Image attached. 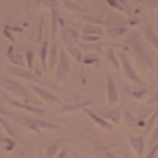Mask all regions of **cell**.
<instances>
[{
    "mask_svg": "<svg viewBox=\"0 0 158 158\" xmlns=\"http://www.w3.org/2000/svg\"><path fill=\"white\" fill-rule=\"evenodd\" d=\"M128 48L132 49V56H135V63L138 65L140 71H152L154 69V59H152L150 52L144 48V44L140 42V36L135 32L128 34V40H127Z\"/></svg>",
    "mask_w": 158,
    "mask_h": 158,
    "instance_id": "1",
    "label": "cell"
},
{
    "mask_svg": "<svg viewBox=\"0 0 158 158\" xmlns=\"http://www.w3.org/2000/svg\"><path fill=\"white\" fill-rule=\"evenodd\" d=\"M18 121L22 123L26 128L34 132H40V131H59L61 127H57L56 123H49V121H44V118H36V117H18Z\"/></svg>",
    "mask_w": 158,
    "mask_h": 158,
    "instance_id": "2",
    "label": "cell"
},
{
    "mask_svg": "<svg viewBox=\"0 0 158 158\" xmlns=\"http://www.w3.org/2000/svg\"><path fill=\"white\" fill-rule=\"evenodd\" d=\"M69 69H71V63H69V53L65 52V49L59 48V63L56 67V73H53V81L56 83H61L63 79L67 77Z\"/></svg>",
    "mask_w": 158,
    "mask_h": 158,
    "instance_id": "3",
    "label": "cell"
},
{
    "mask_svg": "<svg viewBox=\"0 0 158 158\" xmlns=\"http://www.w3.org/2000/svg\"><path fill=\"white\" fill-rule=\"evenodd\" d=\"M0 87L8 93H14V95L22 97V99H30V89L24 87L22 83L14 81V79H6V77H0Z\"/></svg>",
    "mask_w": 158,
    "mask_h": 158,
    "instance_id": "4",
    "label": "cell"
},
{
    "mask_svg": "<svg viewBox=\"0 0 158 158\" xmlns=\"http://www.w3.org/2000/svg\"><path fill=\"white\" fill-rule=\"evenodd\" d=\"M118 59H121V69H123V73H125V77L132 83V85H142L140 77H138V75H136V71L132 69V63L128 61V57H127V53H125V52L118 53Z\"/></svg>",
    "mask_w": 158,
    "mask_h": 158,
    "instance_id": "5",
    "label": "cell"
},
{
    "mask_svg": "<svg viewBox=\"0 0 158 158\" xmlns=\"http://www.w3.org/2000/svg\"><path fill=\"white\" fill-rule=\"evenodd\" d=\"M105 89H107V105H109V107L117 105V101H118V89H117L115 77H111V75L107 77V81H105Z\"/></svg>",
    "mask_w": 158,
    "mask_h": 158,
    "instance_id": "6",
    "label": "cell"
},
{
    "mask_svg": "<svg viewBox=\"0 0 158 158\" xmlns=\"http://www.w3.org/2000/svg\"><path fill=\"white\" fill-rule=\"evenodd\" d=\"M6 101H8L12 107H16V109H24V111L32 113V115H36V117H42L44 113H46L44 109H40V107H34V105H30V103H24V101H16V99H12L10 95H6Z\"/></svg>",
    "mask_w": 158,
    "mask_h": 158,
    "instance_id": "7",
    "label": "cell"
},
{
    "mask_svg": "<svg viewBox=\"0 0 158 158\" xmlns=\"http://www.w3.org/2000/svg\"><path fill=\"white\" fill-rule=\"evenodd\" d=\"M128 142L136 158H144V138L140 135H128Z\"/></svg>",
    "mask_w": 158,
    "mask_h": 158,
    "instance_id": "8",
    "label": "cell"
},
{
    "mask_svg": "<svg viewBox=\"0 0 158 158\" xmlns=\"http://www.w3.org/2000/svg\"><path fill=\"white\" fill-rule=\"evenodd\" d=\"M30 89H32V91L36 93V95L42 99V101H46V103H53V105H57V103H59V97H56L53 93H49L46 87H42V85H32Z\"/></svg>",
    "mask_w": 158,
    "mask_h": 158,
    "instance_id": "9",
    "label": "cell"
},
{
    "mask_svg": "<svg viewBox=\"0 0 158 158\" xmlns=\"http://www.w3.org/2000/svg\"><path fill=\"white\" fill-rule=\"evenodd\" d=\"M61 44H63V49L71 56L73 59H77L79 63H83V53H81V48H77V44L75 42H69V40H61Z\"/></svg>",
    "mask_w": 158,
    "mask_h": 158,
    "instance_id": "10",
    "label": "cell"
},
{
    "mask_svg": "<svg viewBox=\"0 0 158 158\" xmlns=\"http://www.w3.org/2000/svg\"><path fill=\"white\" fill-rule=\"evenodd\" d=\"M125 93L128 97L140 101V99H144V95H148V89L144 85H125Z\"/></svg>",
    "mask_w": 158,
    "mask_h": 158,
    "instance_id": "11",
    "label": "cell"
},
{
    "mask_svg": "<svg viewBox=\"0 0 158 158\" xmlns=\"http://www.w3.org/2000/svg\"><path fill=\"white\" fill-rule=\"evenodd\" d=\"M91 154L95 156V158H117L115 154H113L111 148H109L107 144H103V142H97V144H93Z\"/></svg>",
    "mask_w": 158,
    "mask_h": 158,
    "instance_id": "12",
    "label": "cell"
},
{
    "mask_svg": "<svg viewBox=\"0 0 158 158\" xmlns=\"http://www.w3.org/2000/svg\"><path fill=\"white\" fill-rule=\"evenodd\" d=\"M8 71L12 73L14 77H22V79H30V81H34L38 85V75L36 73H32L30 69H24V67H14V65H10L8 67Z\"/></svg>",
    "mask_w": 158,
    "mask_h": 158,
    "instance_id": "13",
    "label": "cell"
},
{
    "mask_svg": "<svg viewBox=\"0 0 158 158\" xmlns=\"http://www.w3.org/2000/svg\"><path fill=\"white\" fill-rule=\"evenodd\" d=\"M61 6H63V8H67V10H71V12H79V14H83V16H91V12H89V8L85 6V4H81V2H71V0H61Z\"/></svg>",
    "mask_w": 158,
    "mask_h": 158,
    "instance_id": "14",
    "label": "cell"
},
{
    "mask_svg": "<svg viewBox=\"0 0 158 158\" xmlns=\"http://www.w3.org/2000/svg\"><path fill=\"white\" fill-rule=\"evenodd\" d=\"M6 56L10 59V63H14V67H22V65H26V57H24V53H20L14 49V46H10L6 49Z\"/></svg>",
    "mask_w": 158,
    "mask_h": 158,
    "instance_id": "15",
    "label": "cell"
},
{
    "mask_svg": "<svg viewBox=\"0 0 158 158\" xmlns=\"http://www.w3.org/2000/svg\"><path fill=\"white\" fill-rule=\"evenodd\" d=\"M85 115H87L89 118H91V121L95 123L97 127L105 128V131H111V128H113V123H109L107 118H103L101 115H95V113H93V111H89V109H85Z\"/></svg>",
    "mask_w": 158,
    "mask_h": 158,
    "instance_id": "16",
    "label": "cell"
},
{
    "mask_svg": "<svg viewBox=\"0 0 158 158\" xmlns=\"http://www.w3.org/2000/svg\"><path fill=\"white\" fill-rule=\"evenodd\" d=\"M48 57H49V38H46L40 46V61H42V71H48Z\"/></svg>",
    "mask_w": 158,
    "mask_h": 158,
    "instance_id": "17",
    "label": "cell"
},
{
    "mask_svg": "<svg viewBox=\"0 0 158 158\" xmlns=\"http://www.w3.org/2000/svg\"><path fill=\"white\" fill-rule=\"evenodd\" d=\"M127 26H123V24H115V26H111V28H107L105 30V34L111 40H118V38H123V36H127Z\"/></svg>",
    "mask_w": 158,
    "mask_h": 158,
    "instance_id": "18",
    "label": "cell"
},
{
    "mask_svg": "<svg viewBox=\"0 0 158 158\" xmlns=\"http://www.w3.org/2000/svg\"><path fill=\"white\" fill-rule=\"evenodd\" d=\"M103 118H107V121L109 123H113V125H118V123H121L123 121V113L121 111H118V109H105V111H103Z\"/></svg>",
    "mask_w": 158,
    "mask_h": 158,
    "instance_id": "19",
    "label": "cell"
},
{
    "mask_svg": "<svg viewBox=\"0 0 158 158\" xmlns=\"http://www.w3.org/2000/svg\"><path fill=\"white\" fill-rule=\"evenodd\" d=\"M142 30H144V38H146L148 42H150L152 46H154V48L158 49V36H156L154 28H152V26H150L148 22H144V24H142Z\"/></svg>",
    "mask_w": 158,
    "mask_h": 158,
    "instance_id": "20",
    "label": "cell"
},
{
    "mask_svg": "<svg viewBox=\"0 0 158 158\" xmlns=\"http://www.w3.org/2000/svg\"><path fill=\"white\" fill-rule=\"evenodd\" d=\"M89 105H91V101H81V103H69V105H61V109L59 111L61 113H73V111H79V109H89Z\"/></svg>",
    "mask_w": 158,
    "mask_h": 158,
    "instance_id": "21",
    "label": "cell"
},
{
    "mask_svg": "<svg viewBox=\"0 0 158 158\" xmlns=\"http://www.w3.org/2000/svg\"><path fill=\"white\" fill-rule=\"evenodd\" d=\"M61 40H69V42H79V32L75 28H65L61 30Z\"/></svg>",
    "mask_w": 158,
    "mask_h": 158,
    "instance_id": "22",
    "label": "cell"
},
{
    "mask_svg": "<svg viewBox=\"0 0 158 158\" xmlns=\"http://www.w3.org/2000/svg\"><path fill=\"white\" fill-rule=\"evenodd\" d=\"M81 32L85 34V36H101V34H103V28L101 26H93V24H87Z\"/></svg>",
    "mask_w": 158,
    "mask_h": 158,
    "instance_id": "23",
    "label": "cell"
},
{
    "mask_svg": "<svg viewBox=\"0 0 158 158\" xmlns=\"http://www.w3.org/2000/svg\"><path fill=\"white\" fill-rule=\"evenodd\" d=\"M107 61L111 63V67H115V69H118V67H121V59H118V56H117L115 52H113L111 48L107 49Z\"/></svg>",
    "mask_w": 158,
    "mask_h": 158,
    "instance_id": "24",
    "label": "cell"
},
{
    "mask_svg": "<svg viewBox=\"0 0 158 158\" xmlns=\"http://www.w3.org/2000/svg\"><path fill=\"white\" fill-rule=\"evenodd\" d=\"M156 118H158V109H156L154 113H152L150 117H148V121H146V123H142V125H144V127H142V128H144V132H152V131H154V123H156Z\"/></svg>",
    "mask_w": 158,
    "mask_h": 158,
    "instance_id": "25",
    "label": "cell"
},
{
    "mask_svg": "<svg viewBox=\"0 0 158 158\" xmlns=\"http://www.w3.org/2000/svg\"><path fill=\"white\" fill-rule=\"evenodd\" d=\"M125 121L128 127H135V125H140V118H138V115H135L132 111H125Z\"/></svg>",
    "mask_w": 158,
    "mask_h": 158,
    "instance_id": "26",
    "label": "cell"
},
{
    "mask_svg": "<svg viewBox=\"0 0 158 158\" xmlns=\"http://www.w3.org/2000/svg\"><path fill=\"white\" fill-rule=\"evenodd\" d=\"M59 152H61V146H59L57 142H53V144H49L46 148V158H56Z\"/></svg>",
    "mask_w": 158,
    "mask_h": 158,
    "instance_id": "27",
    "label": "cell"
},
{
    "mask_svg": "<svg viewBox=\"0 0 158 158\" xmlns=\"http://www.w3.org/2000/svg\"><path fill=\"white\" fill-rule=\"evenodd\" d=\"M42 6V4H34V2H24V12H26L28 18H34V12H36V8Z\"/></svg>",
    "mask_w": 158,
    "mask_h": 158,
    "instance_id": "28",
    "label": "cell"
},
{
    "mask_svg": "<svg viewBox=\"0 0 158 158\" xmlns=\"http://www.w3.org/2000/svg\"><path fill=\"white\" fill-rule=\"evenodd\" d=\"M101 44V36H85V34H83L81 36V42L79 44Z\"/></svg>",
    "mask_w": 158,
    "mask_h": 158,
    "instance_id": "29",
    "label": "cell"
},
{
    "mask_svg": "<svg viewBox=\"0 0 158 158\" xmlns=\"http://www.w3.org/2000/svg\"><path fill=\"white\" fill-rule=\"evenodd\" d=\"M0 144L6 148V150H12V148L16 146V144H14V138H10V136H2V138H0Z\"/></svg>",
    "mask_w": 158,
    "mask_h": 158,
    "instance_id": "30",
    "label": "cell"
},
{
    "mask_svg": "<svg viewBox=\"0 0 158 158\" xmlns=\"http://www.w3.org/2000/svg\"><path fill=\"white\" fill-rule=\"evenodd\" d=\"M24 57H26V65H28V69L32 71V67H34V53H32V49L24 52Z\"/></svg>",
    "mask_w": 158,
    "mask_h": 158,
    "instance_id": "31",
    "label": "cell"
},
{
    "mask_svg": "<svg viewBox=\"0 0 158 158\" xmlns=\"http://www.w3.org/2000/svg\"><path fill=\"white\" fill-rule=\"evenodd\" d=\"M81 49H85V52H93V49H99L101 48V44H79Z\"/></svg>",
    "mask_w": 158,
    "mask_h": 158,
    "instance_id": "32",
    "label": "cell"
},
{
    "mask_svg": "<svg viewBox=\"0 0 158 158\" xmlns=\"http://www.w3.org/2000/svg\"><path fill=\"white\" fill-rule=\"evenodd\" d=\"M97 63H99V59L93 57V56H85V57H83V65H97Z\"/></svg>",
    "mask_w": 158,
    "mask_h": 158,
    "instance_id": "33",
    "label": "cell"
},
{
    "mask_svg": "<svg viewBox=\"0 0 158 158\" xmlns=\"http://www.w3.org/2000/svg\"><path fill=\"white\" fill-rule=\"evenodd\" d=\"M59 6V2H56V0H46V2H42V8H52V10H56Z\"/></svg>",
    "mask_w": 158,
    "mask_h": 158,
    "instance_id": "34",
    "label": "cell"
},
{
    "mask_svg": "<svg viewBox=\"0 0 158 158\" xmlns=\"http://www.w3.org/2000/svg\"><path fill=\"white\" fill-rule=\"evenodd\" d=\"M156 103H158V87L152 91V95L148 97V105H156Z\"/></svg>",
    "mask_w": 158,
    "mask_h": 158,
    "instance_id": "35",
    "label": "cell"
},
{
    "mask_svg": "<svg viewBox=\"0 0 158 158\" xmlns=\"http://www.w3.org/2000/svg\"><path fill=\"white\" fill-rule=\"evenodd\" d=\"M150 142H152V146H154V144H158V125L154 127V131L150 132Z\"/></svg>",
    "mask_w": 158,
    "mask_h": 158,
    "instance_id": "36",
    "label": "cell"
},
{
    "mask_svg": "<svg viewBox=\"0 0 158 158\" xmlns=\"http://www.w3.org/2000/svg\"><path fill=\"white\" fill-rule=\"evenodd\" d=\"M144 158H158V144H154V146H152L150 150H148V154H146Z\"/></svg>",
    "mask_w": 158,
    "mask_h": 158,
    "instance_id": "37",
    "label": "cell"
},
{
    "mask_svg": "<svg viewBox=\"0 0 158 158\" xmlns=\"http://www.w3.org/2000/svg\"><path fill=\"white\" fill-rule=\"evenodd\" d=\"M140 24H144L140 18H128V26H140Z\"/></svg>",
    "mask_w": 158,
    "mask_h": 158,
    "instance_id": "38",
    "label": "cell"
},
{
    "mask_svg": "<svg viewBox=\"0 0 158 158\" xmlns=\"http://www.w3.org/2000/svg\"><path fill=\"white\" fill-rule=\"evenodd\" d=\"M0 117H12V113H10V111H6L4 107H0Z\"/></svg>",
    "mask_w": 158,
    "mask_h": 158,
    "instance_id": "39",
    "label": "cell"
},
{
    "mask_svg": "<svg viewBox=\"0 0 158 158\" xmlns=\"http://www.w3.org/2000/svg\"><path fill=\"white\" fill-rule=\"evenodd\" d=\"M146 8H150V10H158V2H146Z\"/></svg>",
    "mask_w": 158,
    "mask_h": 158,
    "instance_id": "40",
    "label": "cell"
},
{
    "mask_svg": "<svg viewBox=\"0 0 158 158\" xmlns=\"http://www.w3.org/2000/svg\"><path fill=\"white\" fill-rule=\"evenodd\" d=\"M65 156H67V150H63V148H61V152H59L56 158H65Z\"/></svg>",
    "mask_w": 158,
    "mask_h": 158,
    "instance_id": "41",
    "label": "cell"
},
{
    "mask_svg": "<svg viewBox=\"0 0 158 158\" xmlns=\"http://www.w3.org/2000/svg\"><path fill=\"white\" fill-rule=\"evenodd\" d=\"M2 136H4V135H2V127H0V138H2Z\"/></svg>",
    "mask_w": 158,
    "mask_h": 158,
    "instance_id": "42",
    "label": "cell"
},
{
    "mask_svg": "<svg viewBox=\"0 0 158 158\" xmlns=\"http://www.w3.org/2000/svg\"><path fill=\"white\" fill-rule=\"evenodd\" d=\"M73 158H81V156H77V154H73Z\"/></svg>",
    "mask_w": 158,
    "mask_h": 158,
    "instance_id": "43",
    "label": "cell"
},
{
    "mask_svg": "<svg viewBox=\"0 0 158 158\" xmlns=\"http://www.w3.org/2000/svg\"><path fill=\"white\" fill-rule=\"evenodd\" d=\"M20 158H24V156H20Z\"/></svg>",
    "mask_w": 158,
    "mask_h": 158,
    "instance_id": "44",
    "label": "cell"
},
{
    "mask_svg": "<svg viewBox=\"0 0 158 158\" xmlns=\"http://www.w3.org/2000/svg\"><path fill=\"white\" fill-rule=\"evenodd\" d=\"M40 158H42V156H40Z\"/></svg>",
    "mask_w": 158,
    "mask_h": 158,
    "instance_id": "45",
    "label": "cell"
}]
</instances>
